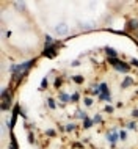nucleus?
<instances>
[{
    "label": "nucleus",
    "instance_id": "13",
    "mask_svg": "<svg viewBox=\"0 0 138 149\" xmlns=\"http://www.w3.org/2000/svg\"><path fill=\"white\" fill-rule=\"evenodd\" d=\"M93 123H94V124H97V123H102V118H100L99 115H96V116H94V119H93Z\"/></svg>",
    "mask_w": 138,
    "mask_h": 149
},
{
    "label": "nucleus",
    "instance_id": "17",
    "mask_svg": "<svg viewBox=\"0 0 138 149\" xmlns=\"http://www.w3.org/2000/svg\"><path fill=\"white\" fill-rule=\"evenodd\" d=\"M46 42H47V44H54V38L47 35V36H46Z\"/></svg>",
    "mask_w": 138,
    "mask_h": 149
},
{
    "label": "nucleus",
    "instance_id": "11",
    "mask_svg": "<svg viewBox=\"0 0 138 149\" xmlns=\"http://www.w3.org/2000/svg\"><path fill=\"white\" fill-rule=\"evenodd\" d=\"M119 140H123V141L127 140V132H125V130H121L119 132Z\"/></svg>",
    "mask_w": 138,
    "mask_h": 149
},
{
    "label": "nucleus",
    "instance_id": "4",
    "mask_svg": "<svg viewBox=\"0 0 138 149\" xmlns=\"http://www.w3.org/2000/svg\"><path fill=\"white\" fill-rule=\"evenodd\" d=\"M94 27H96V24L93 22V21H90V22H83L82 29H85V30H93Z\"/></svg>",
    "mask_w": 138,
    "mask_h": 149
},
{
    "label": "nucleus",
    "instance_id": "7",
    "mask_svg": "<svg viewBox=\"0 0 138 149\" xmlns=\"http://www.w3.org/2000/svg\"><path fill=\"white\" fill-rule=\"evenodd\" d=\"M129 29H138V19H132L130 22H129Z\"/></svg>",
    "mask_w": 138,
    "mask_h": 149
},
{
    "label": "nucleus",
    "instance_id": "3",
    "mask_svg": "<svg viewBox=\"0 0 138 149\" xmlns=\"http://www.w3.org/2000/svg\"><path fill=\"white\" fill-rule=\"evenodd\" d=\"M119 138V134H116V132H112V134H108L107 135V140H108V143H112V144H115V141Z\"/></svg>",
    "mask_w": 138,
    "mask_h": 149
},
{
    "label": "nucleus",
    "instance_id": "1",
    "mask_svg": "<svg viewBox=\"0 0 138 149\" xmlns=\"http://www.w3.org/2000/svg\"><path fill=\"white\" fill-rule=\"evenodd\" d=\"M55 33L58 35V36H66L69 33V27H68V24L66 22H60L58 25L55 27Z\"/></svg>",
    "mask_w": 138,
    "mask_h": 149
},
{
    "label": "nucleus",
    "instance_id": "12",
    "mask_svg": "<svg viewBox=\"0 0 138 149\" xmlns=\"http://www.w3.org/2000/svg\"><path fill=\"white\" fill-rule=\"evenodd\" d=\"M47 105L50 107V108H55V102H54V100H52L50 97H49V99H47Z\"/></svg>",
    "mask_w": 138,
    "mask_h": 149
},
{
    "label": "nucleus",
    "instance_id": "10",
    "mask_svg": "<svg viewBox=\"0 0 138 149\" xmlns=\"http://www.w3.org/2000/svg\"><path fill=\"white\" fill-rule=\"evenodd\" d=\"M83 104H85V107H91L93 105V99L91 97H85L83 99Z\"/></svg>",
    "mask_w": 138,
    "mask_h": 149
},
{
    "label": "nucleus",
    "instance_id": "8",
    "mask_svg": "<svg viewBox=\"0 0 138 149\" xmlns=\"http://www.w3.org/2000/svg\"><path fill=\"white\" fill-rule=\"evenodd\" d=\"M93 124H94V123H93L91 119H88V118H85V119H83V127H85V129H90Z\"/></svg>",
    "mask_w": 138,
    "mask_h": 149
},
{
    "label": "nucleus",
    "instance_id": "9",
    "mask_svg": "<svg viewBox=\"0 0 138 149\" xmlns=\"http://www.w3.org/2000/svg\"><path fill=\"white\" fill-rule=\"evenodd\" d=\"M60 100H61V102H68V100H71V97H69L66 93H61V94H60Z\"/></svg>",
    "mask_w": 138,
    "mask_h": 149
},
{
    "label": "nucleus",
    "instance_id": "23",
    "mask_svg": "<svg viewBox=\"0 0 138 149\" xmlns=\"http://www.w3.org/2000/svg\"><path fill=\"white\" fill-rule=\"evenodd\" d=\"M71 64H72V66H79V64H80V61H72Z\"/></svg>",
    "mask_w": 138,
    "mask_h": 149
},
{
    "label": "nucleus",
    "instance_id": "6",
    "mask_svg": "<svg viewBox=\"0 0 138 149\" xmlns=\"http://www.w3.org/2000/svg\"><path fill=\"white\" fill-rule=\"evenodd\" d=\"M132 83H133V80H132L130 77H127V79H125L123 83H121V86H123V88H127L129 85H132Z\"/></svg>",
    "mask_w": 138,
    "mask_h": 149
},
{
    "label": "nucleus",
    "instance_id": "14",
    "mask_svg": "<svg viewBox=\"0 0 138 149\" xmlns=\"http://www.w3.org/2000/svg\"><path fill=\"white\" fill-rule=\"evenodd\" d=\"M107 54L112 55V57H116V50L115 49H107Z\"/></svg>",
    "mask_w": 138,
    "mask_h": 149
},
{
    "label": "nucleus",
    "instance_id": "21",
    "mask_svg": "<svg viewBox=\"0 0 138 149\" xmlns=\"http://www.w3.org/2000/svg\"><path fill=\"white\" fill-rule=\"evenodd\" d=\"M105 111H107V113H112V111H113V107H110V105H108L107 108H105Z\"/></svg>",
    "mask_w": 138,
    "mask_h": 149
},
{
    "label": "nucleus",
    "instance_id": "5",
    "mask_svg": "<svg viewBox=\"0 0 138 149\" xmlns=\"http://www.w3.org/2000/svg\"><path fill=\"white\" fill-rule=\"evenodd\" d=\"M55 47L56 46H50V47H47V50L44 52V55H47V57H54V54H55Z\"/></svg>",
    "mask_w": 138,
    "mask_h": 149
},
{
    "label": "nucleus",
    "instance_id": "22",
    "mask_svg": "<svg viewBox=\"0 0 138 149\" xmlns=\"http://www.w3.org/2000/svg\"><path fill=\"white\" fill-rule=\"evenodd\" d=\"M132 116H133V118H138V110H133L132 111Z\"/></svg>",
    "mask_w": 138,
    "mask_h": 149
},
{
    "label": "nucleus",
    "instance_id": "16",
    "mask_svg": "<svg viewBox=\"0 0 138 149\" xmlns=\"http://www.w3.org/2000/svg\"><path fill=\"white\" fill-rule=\"evenodd\" d=\"M71 100H74V102H77V100H79V93H74V94L71 96Z\"/></svg>",
    "mask_w": 138,
    "mask_h": 149
},
{
    "label": "nucleus",
    "instance_id": "19",
    "mask_svg": "<svg viewBox=\"0 0 138 149\" xmlns=\"http://www.w3.org/2000/svg\"><path fill=\"white\" fill-rule=\"evenodd\" d=\"M127 127H129V129H137V124H135V123H129Z\"/></svg>",
    "mask_w": 138,
    "mask_h": 149
},
{
    "label": "nucleus",
    "instance_id": "2",
    "mask_svg": "<svg viewBox=\"0 0 138 149\" xmlns=\"http://www.w3.org/2000/svg\"><path fill=\"white\" fill-rule=\"evenodd\" d=\"M110 63L113 64V66H115V69H118L119 72H127V71H129V66H127V64L121 63L119 60H116V58H112Z\"/></svg>",
    "mask_w": 138,
    "mask_h": 149
},
{
    "label": "nucleus",
    "instance_id": "15",
    "mask_svg": "<svg viewBox=\"0 0 138 149\" xmlns=\"http://www.w3.org/2000/svg\"><path fill=\"white\" fill-rule=\"evenodd\" d=\"M74 129H75V124H68V126H66V130H68V132L74 130Z\"/></svg>",
    "mask_w": 138,
    "mask_h": 149
},
{
    "label": "nucleus",
    "instance_id": "18",
    "mask_svg": "<svg viewBox=\"0 0 138 149\" xmlns=\"http://www.w3.org/2000/svg\"><path fill=\"white\" fill-rule=\"evenodd\" d=\"M74 80H75L77 83H82V82H83V79L80 77V75H77V77H74Z\"/></svg>",
    "mask_w": 138,
    "mask_h": 149
},
{
    "label": "nucleus",
    "instance_id": "20",
    "mask_svg": "<svg viewBox=\"0 0 138 149\" xmlns=\"http://www.w3.org/2000/svg\"><path fill=\"white\" fill-rule=\"evenodd\" d=\"M46 135H50V136H54V135H55V132H54V130H46Z\"/></svg>",
    "mask_w": 138,
    "mask_h": 149
}]
</instances>
